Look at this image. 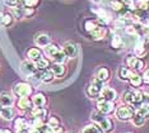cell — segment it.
Here are the masks:
<instances>
[{
  "label": "cell",
  "mask_w": 149,
  "mask_h": 133,
  "mask_svg": "<svg viewBox=\"0 0 149 133\" xmlns=\"http://www.w3.org/2000/svg\"><path fill=\"white\" fill-rule=\"evenodd\" d=\"M82 133H103V132H102V129L98 127V125L89 124V125H86V127L83 128Z\"/></svg>",
  "instance_id": "cb8c5ba5"
},
{
  "label": "cell",
  "mask_w": 149,
  "mask_h": 133,
  "mask_svg": "<svg viewBox=\"0 0 149 133\" xmlns=\"http://www.w3.org/2000/svg\"><path fill=\"white\" fill-rule=\"evenodd\" d=\"M129 80H130V84L133 85V86H135V88H139L141 84H143V81H144L143 77H141L139 74H133Z\"/></svg>",
  "instance_id": "7402d4cb"
},
{
  "label": "cell",
  "mask_w": 149,
  "mask_h": 133,
  "mask_svg": "<svg viewBox=\"0 0 149 133\" xmlns=\"http://www.w3.org/2000/svg\"><path fill=\"white\" fill-rule=\"evenodd\" d=\"M97 108L101 113L110 114L113 112L115 104H113V101H110V100H106V99L101 98V99H98V101H97Z\"/></svg>",
  "instance_id": "5b68a950"
},
{
  "label": "cell",
  "mask_w": 149,
  "mask_h": 133,
  "mask_svg": "<svg viewBox=\"0 0 149 133\" xmlns=\"http://www.w3.org/2000/svg\"><path fill=\"white\" fill-rule=\"evenodd\" d=\"M1 108H3V107H1V105H0V112H1Z\"/></svg>",
  "instance_id": "f5cc1de1"
},
{
  "label": "cell",
  "mask_w": 149,
  "mask_h": 133,
  "mask_svg": "<svg viewBox=\"0 0 149 133\" xmlns=\"http://www.w3.org/2000/svg\"><path fill=\"white\" fill-rule=\"evenodd\" d=\"M136 8H139V10H147L148 9V0H138L135 3Z\"/></svg>",
  "instance_id": "74e56055"
},
{
  "label": "cell",
  "mask_w": 149,
  "mask_h": 133,
  "mask_svg": "<svg viewBox=\"0 0 149 133\" xmlns=\"http://www.w3.org/2000/svg\"><path fill=\"white\" fill-rule=\"evenodd\" d=\"M138 57H134V56H127V59H126V63H127V66H129V69H133V66H134V63H135V61H136Z\"/></svg>",
  "instance_id": "7bdbcfd3"
},
{
  "label": "cell",
  "mask_w": 149,
  "mask_h": 133,
  "mask_svg": "<svg viewBox=\"0 0 149 133\" xmlns=\"http://www.w3.org/2000/svg\"><path fill=\"white\" fill-rule=\"evenodd\" d=\"M111 44H112L113 48H121V47H124L123 39H121L118 36H113L112 37V42H111Z\"/></svg>",
  "instance_id": "836d02e7"
},
{
  "label": "cell",
  "mask_w": 149,
  "mask_h": 133,
  "mask_svg": "<svg viewBox=\"0 0 149 133\" xmlns=\"http://www.w3.org/2000/svg\"><path fill=\"white\" fill-rule=\"evenodd\" d=\"M59 51H60V50H59V47H57L56 44H52V43H50L49 46H46V47H45V52L49 54L50 57L54 56V54H55L56 52H59Z\"/></svg>",
  "instance_id": "f546056e"
},
{
  "label": "cell",
  "mask_w": 149,
  "mask_h": 133,
  "mask_svg": "<svg viewBox=\"0 0 149 133\" xmlns=\"http://www.w3.org/2000/svg\"><path fill=\"white\" fill-rule=\"evenodd\" d=\"M50 42H51V38L46 33H40V34H37L35 37V43L38 47H46L50 44Z\"/></svg>",
  "instance_id": "9c48e42d"
},
{
  "label": "cell",
  "mask_w": 149,
  "mask_h": 133,
  "mask_svg": "<svg viewBox=\"0 0 149 133\" xmlns=\"http://www.w3.org/2000/svg\"><path fill=\"white\" fill-rule=\"evenodd\" d=\"M131 75H133V72L130 71L129 67H123V69L120 70V79L121 80H129Z\"/></svg>",
  "instance_id": "1f68e13d"
},
{
  "label": "cell",
  "mask_w": 149,
  "mask_h": 133,
  "mask_svg": "<svg viewBox=\"0 0 149 133\" xmlns=\"http://www.w3.org/2000/svg\"><path fill=\"white\" fill-rule=\"evenodd\" d=\"M3 20H4V14L0 12V25H3Z\"/></svg>",
  "instance_id": "681fc988"
},
{
  "label": "cell",
  "mask_w": 149,
  "mask_h": 133,
  "mask_svg": "<svg viewBox=\"0 0 149 133\" xmlns=\"http://www.w3.org/2000/svg\"><path fill=\"white\" fill-rule=\"evenodd\" d=\"M27 56H28L29 61H33V62H36V61H38L42 57V52L38 48H36V47H32V48L28 50V52H27Z\"/></svg>",
  "instance_id": "9a60e30c"
},
{
  "label": "cell",
  "mask_w": 149,
  "mask_h": 133,
  "mask_svg": "<svg viewBox=\"0 0 149 133\" xmlns=\"http://www.w3.org/2000/svg\"><path fill=\"white\" fill-rule=\"evenodd\" d=\"M21 71L24 75H28V76H31V75L36 74L37 71V67H36V63L33 62V61H23L21 63Z\"/></svg>",
  "instance_id": "8992f818"
},
{
  "label": "cell",
  "mask_w": 149,
  "mask_h": 133,
  "mask_svg": "<svg viewBox=\"0 0 149 133\" xmlns=\"http://www.w3.org/2000/svg\"><path fill=\"white\" fill-rule=\"evenodd\" d=\"M97 27H100V25L97 24L96 20H87V22L84 23V28H86L87 32H93Z\"/></svg>",
  "instance_id": "d6a6232c"
},
{
  "label": "cell",
  "mask_w": 149,
  "mask_h": 133,
  "mask_svg": "<svg viewBox=\"0 0 149 133\" xmlns=\"http://www.w3.org/2000/svg\"><path fill=\"white\" fill-rule=\"evenodd\" d=\"M133 69L136 70V71L143 70L144 69V61L140 60V59H136V61H135V63H134V66H133Z\"/></svg>",
  "instance_id": "f35d334b"
},
{
  "label": "cell",
  "mask_w": 149,
  "mask_h": 133,
  "mask_svg": "<svg viewBox=\"0 0 149 133\" xmlns=\"http://www.w3.org/2000/svg\"><path fill=\"white\" fill-rule=\"evenodd\" d=\"M23 133H40L38 132V129L37 128H33V127H29L28 129H27V131H24Z\"/></svg>",
  "instance_id": "bcb514c9"
},
{
  "label": "cell",
  "mask_w": 149,
  "mask_h": 133,
  "mask_svg": "<svg viewBox=\"0 0 149 133\" xmlns=\"http://www.w3.org/2000/svg\"><path fill=\"white\" fill-rule=\"evenodd\" d=\"M77 51H78L77 44L73 43V42H66L63 47V52L65 53V56L68 57V59H73V57H75Z\"/></svg>",
  "instance_id": "ba28073f"
},
{
  "label": "cell",
  "mask_w": 149,
  "mask_h": 133,
  "mask_svg": "<svg viewBox=\"0 0 149 133\" xmlns=\"http://www.w3.org/2000/svg\"><path fill=\"white\" fill-rule=\"evenodd\" d=\"M102 81H100L96 77L93 81H92V84L88 86V89H87V94H88V96L89 98H92V99H96V98H98L101 95V91H102Z\"/></svg>",
  "instance_id": "277c9868"
},
{
  "label": "cell",
  "mask_w": 149,
  "mask_h": 133,
  "mask_svg": "<svg viewBox=\"0 0 149 133\" xmlns=\"http://www.w3.org/2000/svg\"><path fill=\"white\" fill-rule=\"evenodd\" d=\"M91 118H92V121H93V122H96V123L100 124L101 122H102L106 117H104V114H103V113H101L100 110H97V112H93L92 115H91Z\"/></svg>",
  "instance_id": "4dcf8cb0"
},
{
  "label": "cell",
  "mask_w": 149,
  "mask_h": 133,
  "mask_svg": "<svg viewBox=\"0 0 149 133\" xmlns=\"http://www.w3.org/2000/svg\"><path fill=\"white\" fill-rule=\"evenodd\" d=\"M37 129H38V132H40V133H55L54 128H52V127H50V125L47 124V123H46V124L43 123L41 127L37 128Z\"/></svg>",
  "instance_id": "d590c367"
},
{
  "label": "cell",
  "mask_w": 149,
  "mask_h": 133,
  "mask_svg": "<svg viewBox=\"0 0 149 133\" xmlns=\"http://www.w3.org/2000/svg\"><path fill=\"white\" fill-rule=\"evenodd\" d=\"M29 128V122H27L26 118L23 117H18L14 121V131L17 133H23L24 131Z\"/></svg>",
  "instance_id": "52a82bcc"
},
{
  "label": "cell",
  "mask_w": 149,
  "mask_h": 133,
  "mask_svg": "<svg viewBox=\"0 0 149 133\" xmlns=\"http://www.w3.org/2000/svg\"><path fill=\"white\" fill-rule=\"evenodd\" d=\"M13 93L19 98H28L33 93V88L28 83H18L13 88Z\"/></svg>",
  "instance_id": "7a4b0ae2"
},
{
  "label": "cell",
  "mask_w": 149,
  "mask_h": 133,
  "mask_svg": "<svg viewBox=\"0 0 149 133\" xmlns=\"http://www.w3.org/2000/svg\"><path fill=\"white\" fill-rule=\"evenodd\" d=\"M40 76H41V81H43V83H51L55 79V75H54L51 70H43L40 74Z\"/></svg>",
  "instance_id": "ac0fdd59"
},
{
  "label": "cell",
  "mask_w": 149,
  "mask_h": 133,
  "mask_svg": "<svg viewBox=\"0 0 149 133\" xmlns=\"http://www.w3.org/2000/svg\"><path fill=\"white\" fill-rule=\"evenodd\" d=\"M116 91L111 88H102V91H101V96L106 100H110V101H113L116 99Z\"/></svg>",
  "instance_id": "5bb4252c"
},
{
  "label": "cell",
  "mask_w": 149,
  "mask_h": 133,
  "mask_svg": "<svg viewBox=\"0 0 149 133\" xmlns=\"http://www.w3.org/2000/svg\"><path fill=\"white\" fill-rule=\"evenodd\" d=\"M0 133H4V129H1V128H0Z\"/></svg>",
  "instance_id": "816d5d0a"
},
{
  "label": "cell",
  "mask_w": 149,
  "mask_h": 133,
  "mask_svg": "<svg viewBox=\"0 0 149 133\" xmlns=\"http://www.w3.org/2000/svg\"><path fill=\"white\" fill-rule=\"evenodd\" d=\"M100 128L102 129L103 133H112L113 132V128H115L113 122L111 121L110 118H104L103 121L100 123Z\"/></svg>",
  "instance_id": "8fae6325"
},
{
  "label": "cell",
  "mask_w": 149,
  "mask_h": 133,
  "mask_svg": "<svg viewBox=\"0 0 149 133\" xmlns=\"http://www.w3.org/2000/svg\"><path fill=\"white\" fill-rule=\"evenodd\" d=\"M97 79L100 81H102V83H104V81H107L110 79V71H108V69H106V67L100 69V71H98V74H97Z\"/></svg>",
  "instance_id": "44dd1931"
},
{
  "label": "cell",
  "mask_w": 149,
  "mask_h": 133,
  "mask_svg": "<svg viewBox=\"0 0 149 133\" xmlns=\"http://www.w3.org/2000/svg\"><path fill=\"white\" fill-rule=\"evenodd\" d=\"M31 115L32 118H40L42 121H45L47 117V109H45L43 107H36L31 110Z\"/></svg>",
  "instance_id": "7c38bea8"
},
{
  "label": "cell",
  "mask_w": 149,
  "mask_h": 133,
  "mask_svg": "<svg viewBox=\"0 0 149 133\" xmlns=\"http://www.w3.org/2000/svg\"><path fill=\"white\" fill-rule=\"evenodd\" d=\"M13 23V15L12 14H4V20H3V25L9 27Z\"/></svg>",
  "instance_id": "ab89813d"
},
{
  "label": "cell",
  "mask_w": 149,
  "mask_h": 133,
  "mask_svg": "<svg viewBox=\"0 0 149 133\" xmlns=\"http://www.w3.org/2000/svg\"><path fill=\"white\" fill-rule=\"evenodd\" d=\"M46 96L43 94L41 93H37L35 96L32 98V103L35 107H45V104H46Z\"/></svg>",
  "instance_id": "e0dca14e"
},
{
  "label": "cell",
  "mask_w": 149,
  "mask_h": 133,
  "mask_svg": "<svg viewBox=\"0 0 149 133\" xmlns=\"http://www.w3.org/2000/svg\"><path fill=\"white\" fill-rule=\"evenodd\" d=\"M51 57H52V60H54V62H55V63H61L63 65L66 61V56H65V53H64L63 51H59V52H56Z\"/></svg>",
  "instance_id": "d4e9b609"
},
{
  "label": "cell",
  "mask_w": 149,
  "mask_h": 133,
  "mask_svg": "<svg viewBox=\"0 0 149 133\" xmlns=\"http://www.w3.org/2000/svg\"><path fill=\"white\" fill-rule=\"evenodd\" d=\"M124 101L127 103L131 107L139 108L140 104L144 101L143 99V91H140L139 89H130V90L125 91L124 94Z\"/></svg>",
  "instance_id": "6da1fadb"
},
{
  "label": "cell",
  "mask_w": 149,
  "mask_h": 133,
  "mask_svg": "<svg viewBox=\"0 0 149 133\" xmlns=\"http://www.w3.org/2000/svg\"><path fill=\"white\" fill-rule=\"evenodd\" d=\"M23 4L27 8H33L35 9L37 5L40 4V0H23Z\"/></svg>",
  "instance_id": "8d00e7d4"
},
{
  "label": "cell",
  "mask_w": 149,
  "mask_h": 133,
  "mask_svg": "<svg viewBox=\"0 0 149 133\" xmlns=\"http://www.w3.org/2000/svg\"><path fill=\"white\" fill-rule=\"evenodd\" d=\"M14 103V99L9 93H0V105L1 107H12Z\"/></svg>",
  "instance_id": "4fadbf2b"
},
{
  "label": "cell",
  "mask_w": 149,
  "mask_h": 133,
  "mask_svg": "<svg viewBox=\"0 0 149 133\" xmlns=\"http://www.w3.org/2000/svg\"><path fill=\"white\" fill-rule=\"evenodd\" d=\"M54 72V75H55V76H63L64 74H65V67L63 66L61 63H54L52 66H51V69H50Z\"/></svg>",
  "instance_id": "d6986e66"
},
{
  "label": "cell",
  "mask_w": 149,
  "mask_h": 133,
  "mask_svg": "<svg viewBox=\"0 0 149 133\" xmlns=\"http://www.w3.org/2000/svg\"><path fill=\"white\" fill-rule=\"evenodd\" d=\"M143 80L145 81V83H148V84H149V70H147V71H145V72H144Z\"/></svg>",
  "instance_id": "7dc6e473"
},
{
  "label": "cell",
  "mask_w": 149,
  "mask_h": 133,
  "mask_svg": "<svg viewBox=\"0 0 149 133\" xmlns=\"http://www.w3.org/2000/svg\"><path fill=\"white\" fill-rule=\"evenodd\" d=\"M47 124L50 125V127L55 128V127H59L60 125V119L56 117V115H52V117L49 118V121H47Z\"/></svg>",
  "instance_id": "e575fe53"
},
{
  "label": "cell",
  "mask_w": 149,
  "mask_h": 133,
  "mask_svg": "<svg viewBox=\"0 0 149 133\" xmlns=\"http://www.w3.org/2000/svg\"><path fill=\"white\" fill-rule=\"evenodd\" d=\"M138 114H140L143 118H149V104H143L138 108Z\"/></svg>",
  "instance_id": "f1b7e54d"
},
{
  "label": "cell",
  "mask_w": 149,
  "mask_h": 133,
  "mask_svg": "<svg viewBox=\"0 0 149 133\" xmlns=\"http://www.w3.org/2000/svg\"><path fill=\"white\" fill-rule=\"evenodd\" d=\"M111 6H112L115 10H123L124 3L123 1H116V0H112V1H111Z\"/></svg>",
  "instance_id": "60d3db41"
},
{
  "label": "cell",
  "mask_w": 149,
  "mask_h": 133,
  "mask_svg": "<svg viewBox=\"0 0 149 133\" xmlns=\"http://www.w3.org/2000/svg\"><path fill=\"white\" fill-rule=\"evenodd\" d=\"M93 1H96V3H100V1H102V0H93Z\"/></svg>",
  "instance_id": "f907efd6"
},
{
  "label": "cell",
  "mask_w": 149,
  "mask_h": 133,
  "mask_svg": "<svg viewBox=\"0 0 149 133\" xmlns=\"http://www.w3.org/2000/svg\"><path fill=\"white\" fill-rule=\"evenodd\" d=\"M143 99H144V100H147L148 103H149V93H148V91L143 93Z\"/></svg>",
  "instance_id": "c3c4849f"
},
{
  "label": "cell",
  "mask_w": 149,
  "mask_h": 133,
  "mask_svg": "<svg viewBox=\"0 0 149 133\" xmlns=\"http://www.w3.org/2000/svg\"><path fill=\"white\" fill-rule=\"evenodd\" d=\"M5 3H6V5L14 8V6H18V4H21L22 0H5Z\"/></svg>",
  "instance_id": "ee69618b"
},
{
  "label": "cell",
  "mask_w": 149,
  "mask_h": 133,
  "mask_svg": "<svg viewBox=\"0 0 149 133\" xmlns=\"http://www.w3.org/2000/svg\"><path fill=\"white\" fill-rule=\"evenodd\" d=\"M36 67H37V70H41V71H43V70H47V67H49V65H50V62H49V60L47 59H43V57H41L38 61H36Z\"/></svg>",
  "instance_id": "4316f807"
},
{
  "label": "cell",
  "mask_w": 149,
  "mask_h": 133,
  "mask_svg": "<svg viewBox=\"0 0 149 133\" xmlns=\"http://www.w3.org/2000/svg\"><path fill=\"white\" fill-rule=\"evenodd\" d=\"M134 117V109L131 108V105H123V107H118L116 109V118L120 119L123 122L130 121Z\"/></svg>",
  "instance_id": "3957f363"
},
{
  "label": "cell",
  "mask_w": 149,
  "mask_h": 133,
  "mask_svg": "<svg viewBox=\"0 0 149 133\" xmlns=\"http://www.w3.org/2000/svg\"><path fill=\"white\" fill-rule=\"evenodd\" d=\"M0 117L5 121H12L14 118V110L12 107H3L1 112H0Z\"/></svg>",
  "instance_id": "2e32d148"
},
{
  "label": "cell",
  "mask_w": 149,
  "mask_h": 133,
  "mask_svg": "<svg viewBox=\"0 0 149 133\" xmlns=\"http://www.w3.org/2000/svg\"><path fill=\"white\" fill-rule=\"evenodd\" d=\"M91 34H92L93 39L100 41V39H102L104 37V34H106V30H104V28H102V27H97L93 32H91Z\"/></svg>",
  "instance_id": "ffe728a7"
},
{
  "label": "cell",
  "mask_w": 149,
  "mask_h": 133,
  "mask_svg": "<svg viewBox=\"0 0 149 133\" xmlns=\"http://www.w3.org/2000/svg\"><path fill=\"white\" fill-rule=\"evenodd\" d=\"M17 105L21 110H32L33 109V103L29 98H19Z\"/></svg>",
  "instance_id": "30bf717a"
},
{
  "label": "cell",
  "mask_w": 149,
  "mask_h": 133,
  "mask_svg": "<svg viewBox=\"0 0 149 133\" xmlns=\"http://www.w3.org/2000/svg\"><path fill=\"white\" fill-rule=\"evenodd\" d=\"M134 53H135V56L136 57H143L147 54V48L144 47V44L143 43H139L135 46V48H134Z\"/></svg>",
  "instance_id": "484cf974"
},
{
  "label": "cell",
  "mask_w": 149,
  "mask_h": 133,
  "mask_svg": "<svg viewBox=\"0 0 149 133\" xmlns=\"http://www.w3.org/2000/svg\"><path fill=\"white\" fill-rule=\"evenodd\" d=\"M131 121H133V124L135 125V127H141V125H144V123H145V121L147 119L145 118H143L140 114H134V117L131 118Z\"/></svg>",
  "instance_id": "83f0119b"
},
{
  "label": "cell",
  "mask_w": 149,
  "mask_h": 133,
  "mask_svg": "<svg viewBox=\"0 0 149 133\" xmlns=\"http://www.w3.org/2000/svg\"><path fill=\"white\" fill-rule=\"evenodd\" d=\"M12 15L17 19H21L23 17H26L24 15V6H14V8H12Z\"/></svg>",
  "instance_id": "603a6c76"
},
{
  "label": "cell",
  "mask_w": 149,
  "mask_h": 133,
  "mask_svg": "<svg viewBox=\"0 0 149 133\" xmlns=\"http://www.w3.org/2000/svg\"><path fill=\"white\" fill-rule=\"evenodd\" d=\"M35 14V9L33 8H27V6H24V15L26 17H31Z\"/></svg>",
  "instance_id": "f6af8a7d"
},
{
  "label": "cell",
  "mask_w": 149,
  "mask_h": 133,
  "mask_svg": "<svg viewBox=\"0 0 149 133\" xmlns=\"http://www.w3.org/2000/svg\"><path fill=\"white\" fill-rule=\"evenodd\" d=\"M125 32L127 33V34H130V36H136V29H135V27L133 25H126L125 27Z\"/></svg>",
  "instance_id": "b9f144b4"
}]
</instances>
